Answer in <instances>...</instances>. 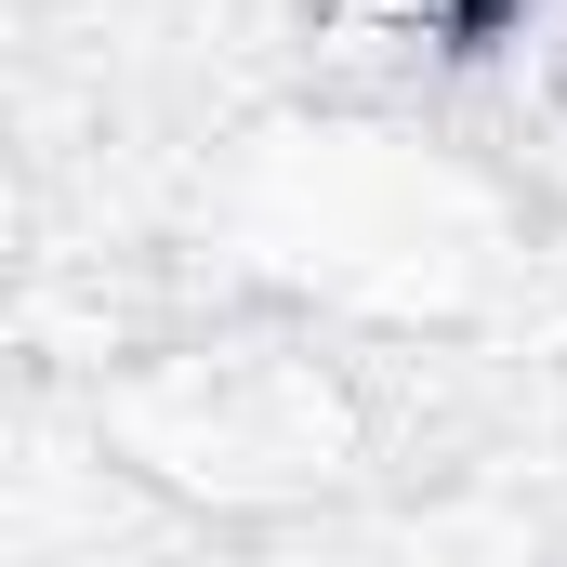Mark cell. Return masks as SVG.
I'll return each instance as SVG.
<instances>
[{"label":"cell","instance_id":"6da1fadb","mask_svg":"<svg viewBox=\"0 0 567 567\" xmlns=\"http://www.w3.org/2000/svg\"><path fill=\"white\" fill-rule=\"evenodd\" d=\"M330 40H370V53H475L515 27V0H317Z\"/></svg>","mask_w":567,"mask_h":567}]
</instances>
